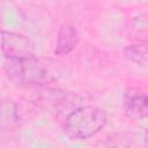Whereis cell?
Segmentation results:
<instances>
[{
  "label": "cell",
  "instance_id": "cell-8",
  "mask_svg": "<svg viewBox=\"0 0 148 148\" xmlns=\"http://www.w3.org/2000/svg\"><path fill=\"white\" fill-rule=\"evenodd\" d=\"M124 54L125 57L140 66H146L147 64V42H139L136 44L128 45L124 49Z\"/></svg>",
  "mask_w": 148,
  "mask_h": 148
},
{
  "label": "cell",
  "instance_id": "cell-3",
  "mask_svg": "<svg viewBox=\"0 0 148 148\" xmlns=\"http://www.w3.org/2000/svg\"><path fill=\"white\" fill-rule=\"evenodd\" d=\"M0 50L5 59H23L36 54L34 42L28 36L14 31L1 32Z\"/></svg>",
  "mask_w": 148,
  "mask_h": 148
},
{
  "label": "cell",
  "instance_id": "cell-1",
  "mask_svg": "<svg viewBox=\"0 0 148 148\" xmlns=\"http://www.w3.org/2000/svg\"><path fill=\"white\" fill-rule=\"evenodd\" d=\"M5 73L9 81L20 88H42L53 82L47 66L36 56L23 59H6Z\"/></svg>",
  "mask_w": 148,
  "mask_h": 148
},
{
  "label": "cell",
  "instance_id": "cell-2",
  "mask_svg": "<svg viewBox=\"0 0 148 148\" xmlns=\"http://www.w3.org/2000/svg\"><path fill=\"white\" fill-rule=\"evenodd\" d=\"M106 124L108 116L103 109L83 105L68 112L64 121V131L72 140H86L99 133Z\"/></svg>",
  "mask_w": 148,
  "mask_h": 148
},
{
  "label": "cell",
  "instance_id": "cell-4",
  "mask_svg": "<svg viewBox=\"0 0 148 148\" xmlns=\"http://www.w3.org/2000/svg\"><path fill=\"white\" fill-rule=\"evenodd\" d=\"M20 113L16 103L9 98L0 102V145H10L18 138Z\"/></svg>",
  "mask_w": 148,
  "mask_h": 148
},
{
  "label": "cell",
  "instance_id": "cell-6",
  "mask_svg": "<svg viewBox=\"0 0 148 148\" xmlns=\"http://www.w3.org/2000/svg\"><path fill=\"white\" fill-rule=\"evenodd\" d=\"M38 89H42V94L37 102H39L44 108L56 112H64V110L74 104V98L76 97L75 95L56 88H51L50 86Z\"/></svg>",
  "mask_w": 148,
  "mask_h": 148
},
{
  "label": "cell",
  "instance_id": "cell-5",
  "mask_svg": "<svg viewBox=\"0 0 148 148\" xmlns=\"http://www.w3.org/2000/svg\"><path fill=\"white\" fill-rule=\"evenodd\" d=\"M123 109L125 114L133 120L145 118L148 113L147 94L138 87H128L123 96Z\"/></svg>",
  "mask_w": 148,
  "mask_h": 148
},
{
  "label": "cell",
  "instance_id": "cell-7",
  "mask_svg": "<svg viewBox=\"0 0 148 148\" xmlns=\"http://www.w3.org/2000/svg\"><path fill=\"white\" fill-rule=\"evenodd\" d=\"M79 43V32L75 24L66 22L61 24L57 34V42L54 47V54L64 57L69 54Z\"/></svg>",
  "mask_w": 148,
  "mask_h": 148
}]
</instances>
